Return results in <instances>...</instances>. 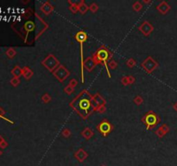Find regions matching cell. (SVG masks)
<instances>
[{
  "instance_id": "obj_28",
  "label": "cell",
  "mask_w": 177,
  "mask_h": 166,
  "mask_svg": "<svg viewBox=\"0 0 177 166\" xmlns=\"http://www.w3.org/2000/svg\"><path fill=\"white\" fill-rule=\"evenodd\" d=\"M62 136L64 137V138H66V139H68V138L71 136V132H70V130L68 129V128L63 129L62 132Z\"/></svg>"
},
{
  "instance_id": "obj_13",
  "label": "cell",
  "mask_w": 177,
  "mask_h": 166,
  "mask_svg": "<svg viewBox=\"0 0 177 166\" xmlns=\"http://www.w3.org/2000/svg\"><path fill=\"white\" fill-rule=\"evenodd\" d=\"M83 66H84V69H86L87 72H92L97 65L92 56V57H87L85 59Z\"/></svg>"
},
{
  "instance_id": "obj_5",
  "label": "cell",
  "mask_w": 177,
  "mask_h": 166,
  "mask_svg": "<svg viewBox=\"0 0 177 166\" xmlns=\"http://www.w3.org/2000/svg\"><path fill=\"white\" fill-rule=\"evenodd\" d=\"M42 66H44L49 72L53 73L61 64L58 61V59L52 54L48 55V56H46L42 62Z\"/></svg>"
},
{
  "instance_id": "obj_6",
  "label": "cell",
  "mask_w": 177,
  "mask_h": 166,
  "mask_svg": "<svg viewBox=\"0 0 177 166\" xmlns=\"http://www.w3.org/2000/svg\"><path fill=\"white\" fill-rule=\"evenodd\" d=\"M141 67L144 69V70L148 73V74H151L153 73L158 67L159 64L158 62L151 56H148L141 64Z\"/></svg>"
},
{
  "instance_id": "obj_29",
  "label": "cell",
  "mask_w": 177,
  "mask_h": 166,
  "mask_svg": "<svg viewBox=\"0 0 177 166\" xmlns=\"http://www.w3.org/2000/svg\"><path fill=\"white\" fill-rule=\"evenodd\" d=\"M20 79L19 78H16V77H13V78H11V80L10 81V84L13 86H17L19 84H20Z\"/></svg>"
},
{
  "instance_id": "obj_20",
  "label": "cell",
  "mask_w": 177,
  "mask_h": 166,
  "mask_svg": "<svg viewBox=\"0 0 177 166\" xmlns=\"http://www.w3.org/2000/svg\"><path fill=\"white\" fill-rule=\"evenodd\" d=\"M11 75H13V77L20 78V76H23V69L19 66H15L11 70Z\"/></svg>"
},
{
  "instance_id": "obj_32",
  "label": "cell",
  "mask_w": 177,
  "mask_h": 166,
  "mask_svg": "<svg viewBox=\"0 0 177 166\" xmlns=\"http://www.w3.org/2000/svg\"><path fill=\"white\" fill-rule=\"evenodd\" d=\"M64 91H65V93H66L67 94L70 95V94H72V93L74 92V88L72 87V86H70L69 85H68V86L64 88Z\"/></svg>"
},
{
  "instance_id": "obj_19",
  "label": "cell",
  "mask_w": 177,
  "mask_h": 166,
  "mask_svg": "<svg viewBox=\"0 0 177 166\" xmlns=\"http://www.w3.org/2000/svg\"><path fill=\"white\" fill-rule=\"evenodd\" d=\"M79 12L81 15H85L87 13V11L89 10V6L85 3V1L81 0L79 2Z\"/></svg>"
},
{
  "instance_id": "obj_11",
  "label": "cell",
  "mask_w": 177,
  "mask_h": 166,
  "mask_svg": "<svg viewBox=\"0 0 177 166\" xmlns=\"http://www.w3.org/2000/svg\"><path fill=\"white\" fill-rule=\"evenodd\" d=\"M87 157H88L87 152L84 149H82V148L77 150V151L75 152V153H74V158H75L77 159V161L80 162V163H83V162L87 158Z\"/></svg>"
},
{
  "instance_id": "obj_31",
  "label": "cell",
  "mask_w": 177,
  "mask_h": 166,
  "mask_svg": "<svg viewBox=\"0 0 177 166\" xmlns=\"http://www.w3.org/2000/svg\"><path fill=\"white\" fill-rule=\"evenodd\" d=\"M156 135L158 137V138H160V139H162V138H163L165 135H166V133L160 128V127H158V129L156 131Z\"/></svg>"
},
{
  "instance_id": "obj_16",
  "label": "cell",
  "mask_w": 177,
  "mask_h": 166,
  "mask_svg": "<svg viewBox=\"0 0 177 166\" xmlns=\"http://www.w3.org/2000/svg\"><path fill=\"white\" fill-rule=\"evenodd\" d=\"M93 131L91 129V128H89V127H86L82 132H81V136L85 139H87V140H89L90 139H92V137H93Z\"/></svg>"
},
{
  "instance_id": "obj_3",
  "label": "cell",
  "mask_w": 177,
  "mask_h": 166,
  "mask_svg": "<svg viewBox=\"0 0 177 166\" xmlns=\"http://www.w3.org/2000/svg\"><path fill=\"white\" fill-rule=\"evenodd\" d=\"M75 40L80 43V48H81V83L85 82V76H84V51H83V45L84 43L87 39V34L83 31H78L74 36Z\"/></svg>"
},
{
  "instance_id": "obj_23",
  "label": "cell",
  "mask_w": 177,
  "mask_h": 166,
  "mask_svg": "<svg viewBox=\"0 0 177 166\" xmlns=\"http://www.w3.org/2000/svg\"><path fill=\"white\" fill-rule=\"evenodd\" d=\"M41 99H42V101L43 103L48 104V103H49V102L52 100V97H51L49 93H44V94L42 96Z\"/></svg>"
},
{
  "instance_id": "obj_35",
  "label": "cell",
  "mask_w": 177,
  "mask_h": 166,
  "mask_svg": "<svg viewBox=\"0 0 177 166\" xmlns=\"http://www.w3.org/2000/svg\"><path fill=\"white\" fill-rule=\"evenodd\" d=\"M77 84H78V81L75 80V79H72V80H70V82L68 83V85H69L70 86L74 87V88L77 86Z\"/></svg>"
},
{
  "instance_id": "obj_37",
  "label": "cell",
  "mask_w": 177,
  "mask_h": 166,
  "mask_svg": "<svg viewBox=\"0 0 177 166\" xmlns=\"http://www.w3.org/2000/svg\"><path fill=\"white\" fill-rule=\"evenodd\" d=\"M7 146H8V143L3 139L2 142H1V144H0V149H2V150H3V149H5V148H7Z\"/></svg>"
},
{
  "instance_id": "obj_33",
  "label": "cell",
  "mask_w": 177,
  "mask_h": 166,
  "mask_svg": "<svg viewBox=\"0 0 177 166\" xmlns=\"http://www.w3.org/2000/svg\"><path fill=\"white\" fill-rule=\"evenodd\" d=\"M105 111H106L105 106H98V108L96 109V112H98V113H105Z\"/></svg>"
},
{
  "instance_id": "obj_25",
  "label": "cell",
  "mask_w": 177,
  "mask_h": 166,
  "mask_svg": "<svg viewBox=\"0 0 177 166\" xmlns=\"http://www.w3.org/2000/svg\"><path fill=\"white\" fill-rule=\"evenodd\" d=\"M133 102H134L137 106H140V105L143 104L144 99H143L140 95H137V96L133 99Z\"/></svg>"
},
{
  "instance_id": "obj_4",
  "label": "cell",
  "mask_w": 177,
  "mask_h": 166,
  "mask_svg": "<svg viewBox=\"0 0 177 166\" xmlns=\"http://www.w3.org/2000/svg\"><path fill=\"white\" fill-rule=\"evenodd\" d=\"M160 117L151 110L147 112L142 118V122L144 124L146 131L154 129L160 123Z\"/></svg>"
},
{
  "instance_id": "obj_40",
  "label": "cell",
  "mask_w": 177,
  "mask_h": 166,
  "mask_svg": "<svg viewBox=\"0 0 177 166\" xmlns=\"http://www.w3.org/2000/svg\"><path fill=\"white\" fill-rule=\"evenodd\" d=\"M173 108H174V109H175V110H176V111L177 112V102L176 103H175V104L173 105Z\"/></svg>"
},
{
  "instance_id": "obj_14",
  "label": "cell",
  "mask_w": 177,
  "mask_h": 166,
  "mask_svg": "<svg viewBox=\"0 0 177 166\" xmlns=\"http://www.w3.org/2000/svg\"><path fill=\"white\" fill-rule=\"evenodd\" d=\"M34 29H35V23L33 21H27L23 26V30L24 32L25 36H28L29 33L33 31Z\"/></svg>"
},
{
  "instance_id": "obj_27",
  "label": "cell",
  "mask_w": 177,
  "mask_h": 166,
  "mask_svg": "<svg viewBox=\"0 0 177 166\" xmlns=\"http://www.w3.org/2000/svg\"><path fill=\"white\" fill-rule=\"evenodd\" d=\"M89 10L92 12V13H96L98 10V5L96 3H92L89 5Z\"/></svg>"
},
{
  "instance_id": "obj_39",
  "label": "cell",
  "mask_w": 177,
  "mask_h": 166,
  "mask_svg": "<svg viewBox=\"0 0 177 166\" xmlns=\"http://www.w3.org/2000/svg\"><path fill=\"white\" fill-rule=\"evenodd\" d=\"M143 3H147V4H148V3H152V2H151V0H149V1L144 0V1H143Z\"/></svg>"
},
{
  "instance_id": "obj_17",
  "label": "cell",
  "mask_w": 177,
  "mask_h": 166,
  "mask_svg": "<svg viewBox=\"0 0 177 166\" xmlns=\"http://www.w3.org/2000/svg\"><path fill=\"white\" fill-rule=\"evenodd\" d=\"M68 3L70 4L69 6V10L73 13V14H76L77 12H79V2H75V1H71L68 0Z\"/></svg>"
},
{
  "instance_id": "obj_8",
  "label": "cell",
  "mask_w": 177,
  "mask_h": 166,
  "mask_svg": "<svg viewBox=\"0 0 177 166\" xmlns=\"http://www.w3.org/2000/svg\"><path fill=\"white\" fill-rule=\"evenodd\" d=\"M54 76L60 82H63L69 75H70V72L68 71V69L63 66V65H60L54 72H53Z\"/></svg>"
},
{
  "instance_id": "obj_15",
  "label": "cell",
  "mask_w": 177,
  "mask_h": 166,
  "mask_svg": "<svg viewBox=\"0 0 177 166\" xmlns=\"http://www.w3.org/2000/svg\"><path fill=\"white\" fill-rule=\"evenodd\" d=\"M92 96H93V97H92L93 101H94L98 106H105V104H106L105 99L103 96H101L98 93H95V94L92 95Z\"/></svg>"
},
{
  "instance_id": "obj_22",
  "label": "cell",
  "mask_w": 177,
  "mask_h": 166,
  "mask_svg": "<svg viewBox=\"0 0 177 166\" xmlns=\"http://www.w3.org/2000/svg\"><path fill=\"white\" fill-rule=\"evenodd\" d=\"M132 8L135 11L139 12L142 9H143V4L141 3V2L139 1H136L133 4H132Z\"/></svg>"
},
{
  "instance_id": "obj_34",
  "label": "cell",
  "mask_w": 177,
  "mask_h": 166,
  "mask_svg": "<svg viewBox=\"0 0 177 166\" xmlns=\"http://www.w3.org/2000/svg\"><path fill=\"white\" fill-rule=\"evenodd\" d=\"M160 128H161V129H162V130H163V132H165L166 134H167V133H168V132H169V126H167L166 124H163V125H162V126H160Z\"/></svg>"
},
{
  "instance_id": "obj_1",
  "label": "cell",
  "mask_w": 177,
  "mask_h": 166,
  "mask_svg": "<svg viewBox=\"0 0 177 166\" xmlns=\"http://www.w3.org/2000/svg\"><path fill=\"white\" fill-rule=\"evenodd\" d=\"M92 97L87 90L84 89L70 102V106L83 119H87L94 112Z\"/></svg>"
},
{
  "instance_id": "obj_41",
  "label": "cell",
  "mask_w": 177,
  "mask_h": 166,
  "mask_svg": "<svg viewBox=\"0 0 177 166\" xmlns=\"http://www.w3.org/2000/svg\"><path fill=\"white\" fill-rule=\"evenodd\" d=\"M3 140V137H2V136L0 135V144H1V142H2Z\"/></svg>"
},
{
  "instance_id": "obj_24",
  "label": "cell",
  "mask_w": 177,
  "mask_h": 166,
  "mask_svg": "<svg viewBox=\"0 0 177 166\" xmlns=\"http://www.w3.org/2000/svg\"><path fill=\"white\" fill-rule=\"evenodd\" d=\"M108 67H109L111 69L114 70V69H116L118 68V62H117L116 61H114L113 59H111V60H110V61L108 62Z\"/></svg>"
},
{
  "instance_id": "obj_38",
  "label": "cell",
  "mask_w": 177,
  "mask_h": 166,
  "mask_svg": "<svg viewBox=\"0 0 177 166\" xmlns=\"http://www.w3.org/2000/svg\"><path fill=\"white\" fill-rule=\"evenodd\" d=\"M127 77H128V81H129V83H130V84H133V83L135 82L136 79H135L134 76H132V75H128Z\"/></svg>"
},
{
  "instance_id": "obj_18",
  "label": "cell",
  "mask_w": 177,
  "mask_h": 166,
  "mask_svg": "<svg viewBox=\"0 0 177 166\" xmlns=\"http://www.w3.org/2000/svg\"><path fill=\"white\" fill-rule=\"evenodd\" d=\"M34 73L31 70V69L29 67H24L23 68V76L26 79V80H30L31 77L33 76Z\"/></svg>"
},
{
  "instance_id": "obj_2",
  "label": "cell",
  "mask_w": 177,
  "mask_h": 166,
  "mask_svg": "<svg viewBox=\"0 0 177 166\" xmlns=\"http://www.w3.org/2000/svg\"><path fill=\"white\" fill-rule=\"evenodd\" d=\"M92 58L96 63V65L98 64H101L105 67V71L107 73V75L109 78H111V73L109 70V67H108V61L111 60L112 58V53L109 50V49L105 48V47H100L92 56Z\"/></svg>"
},
{
  "instance_id": "obj_42",
  "label": "cell",
  "mask_w": 177,
  "mask_h": 166,
  "mask_svg": "<svg viewBox=\"0 0 177 166\" xmlns=\"http://www.w3.org/2000/svg\"><path fill=\"white\" fill-rule=\"evenodd\" d=\"M2 154H3V152H2V151L0 150V157H1V155H2Z\"/></svg>"
},
{
  "instance_id": "obj_10",
  "label": "cell",
  "mask_w": 177,
  "mask_h": 166,
  "mask_svg": "<svg viewBox=\"0 0 177 166\" xmlns=\"http://www.w3.org/2000/svg\"><path fill=\"white\" fill-rule=\"evenodd\" d=\"M40 10H41V11H42L44 15L48 16V15H50V14L54 11L55 7L52 5V3H51L50 2L45 1V2H43V3H42V5H41V7H40Z\"/></svg>"
},
{
  "instance_id": "obj_21",
  "label": "cell",
  "mask_w": 177,
  "mask_h": 166,
  "mask_svg": "<svg viewBox=\"0 0 177 166\" xmlns=\"http://www.w3.org/2000/svg\"><path fill=\"white\" fill-rule=\"evenodd\" d=\"M5 54H6V56H8V58L12 59V58H14V57L16 56V51L15 49H13V48H9V49L6 50Z\"/></svg>"
},
{
  "instance_id": "obj_26",
  "label": "cell",
  "mask_w": 177,
  "mask_h": 166,
  "mask_svg": "<svg viewBox=\"0 0 177 166\" xmlns=\"http://www.w3.org/2000/svg\"><path fill=\"white\" fill-rule=\"evenodd\" d=\"M136 64H137V62H136V60L135 59H133V58H130V59H128L127 60V62H126V65L129 67V68H134L135 66H136Z\"/></svg>"
},
{
  "instance_id": "obj_9",
  "label": "cell",
  "mask_w": 177,
  "mask_h": 166,
  "mask_svg": "<svg viewBox=\"0 0 177 166\" xmlns=\"http://www.w3.org/2000/svg\"><path fill=\"white\" fill-rule=\"evenodd\" d=\"M138 29L142 32V34L145 36H150L154 31V26L148 21H144L138 27Z\"/></svg>"
},
{
  "instance_id": "obj_36",
  "label": "cell",
  "mask_w": 177,
  "mask_h": 166,
  "mask_svg": "<svg viewBox=\"0 0 177 166\" xmlns=\"http://www.w3.org/2000/svg\"><path fill=\"white\" fill-rule=\"evenodd\" d=\"M121 83H122L124 86H128V85H130L129 81H128V77H127V76L123 77V78L121 79Z\"/></svg>"
},
{
  "instance_id": "obj_30",
  "label": "cell",
  "mask_w": 177,
  "mask_h": 166,
  "mask_svg": "<svg viewBox=\"0 0 177 166\" xmlns=\"http://www.w3.org/2000/svg\"><path fill=\"white\" fill-rule=\"evenodd\" d=\"M4 114H5V111H4V110L2 108V107H0V119H3L4 120H6V121L10 122V124H14V122H13V121H11V120H10V119H6V118L4 117Z\"/></svg>"
},
{
  "instance_id": "obj_12",
  "label": "cell",
  "mask_w": 177,
  "mask_h": 166,
  "mask_svg": "<svg viewBox=\"0 0 177 166\" xmlns=\"http://www.w3.org/2000/svg\"><path fill=\"white\" fill-rule=\"evenodd\" d=\"M171 7L170 5L166 2V1H162L157 6H156V10L162 14V15H166L169 10H170Z\"/></svg>"
},
{
  "instance_id": "obj_43",
  "label": "cell",
  "mask_w": 177,
  "mask_h": 166,
  "mask_svg": "<svg viewBox=\"0 0 177 166\" xmlns=\"http://www.w3.org/2000/svg\"><path fill=\"white\" fill-rule=\"evenodd\" d=\"M100 166H107V165H101Z\"/></svg>"
},
{
  "instance_id": "obj_7",
  "label": "cell",
  "mask_w": 177,
  "mask_h": 166,
  "mask_svg": "<svg viewBox=\"0 0 177 166\" xmlns=\"http://www.w3.org/2000/svg\"><path fill=\"white\" fill-rule=\"evenodd\" d=\"M96 129L103 137H106L109 133L112 132L113 126L106 119H105L96 126Z\"/></svg>"
}]
</instances>
